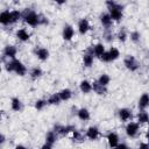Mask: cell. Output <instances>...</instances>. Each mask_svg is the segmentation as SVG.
<instances>
[{"label":"cell","mask_w":149,"mask_h":149,"mask_svg":"<svg viewBox=\"0 0 149 149\" xmlns=\"http://www.w3.org/2000/svg\"><path fill=\"white\" fill-rule=\"evenodd\" d=\"M22 20L24 21L26 24H28L30 27H37L40 24L48 23V20L44 16L37 14L35 10H33L30 8H26L22 12Z\"/></svg>","instance_id":"cell-1"},{"label":"cell","mask_w":149,"mask_h":149,"mask_svg":"<svg viewBox=\"0 0 149 149\" xmlns=\"http://www.w3.org/2000/svg\"><path fill=\"white\" fill-rule=\"evenodd\" d=\"M106 7L108 9V14L111 15L114 22H119L123 17V6L115 2L114 0H106Z\"/></svg>","instance_id":"cell-2"},{"label":"cell","mask_w":149,"mask_h":149,"mask_svg":"<svg viewBox=\"0 0 149 149\" xmlns=\"http://www.w3.org/2000/svg\"><path fill=\"white\" fill-rule=\"evenodd\" d=\"M5 69L7 72H14L17 76H24L27 73V68L26 65L17 58L8 59V62L5 63Z\"/></svg>","instance_id":"cell-3"},{"label":"cell","mask_w":149,"mask_h":149,"mask_svg":"<svg viewBox=\"0 0 149 149\" xmlns=\"http://www.w3.org/2000/svg\"><path fill=\"white\" fill-rule=\"evenodd\" d=\"M119 56H120V51H119L116 48L111 47L109 50H107V51H105V52L102 54V56L100 57V59H101L102 62H105V63H109V62H113V61L118 59Z\"/></svg>","instance_id":"cell-4"},{"label":"cell","mask_w":149,"mask_h":149,"mask_svg":"<svg viewBox=\"0 0 149 149\" xmlns=\"http://www.w3.org/2000/svg\"><path fill=\"white\" fill-rule=\"evenodd\" d=\"M123 65L126 66L127 70L134 72V71H137L139 68H140V63L139 61L133 56V55H127L123 59Z\"/></svg>","instance_id":"cell-5"},{"label":"cell","mask_w":149,"mask_h":149,"mask_svg":"<svg viewBox=\"0 0 149 149\" xmlns=\"http://www.w3.org/2000/svg\"><path fill=\"white\" fill-rule=\"evenodd\" d=\"M140 123L139 122H133V121H128V123L126 125V134L128 137H135L139 132H140Z\"/></svg>","instance_id":"cell-6"},{"label":"cell","mask_w":149,"mask_h":149,"mask_svg":"<svg viewBox=\"0 0 149 149\" xmlns=\"http://www.w3.org/2000/svg\"><path fill=\"white\" fill-rule=\"evenodd\" d=\"M74 129H76L74 126H70V125H68V126L55 125V127H54V130H55L59 136H65V135H68L69 133H72Z\"/></svg>","instance_id":"cell-7"},{"label":"cell","mask_w":149,"mask_h":149,"mask_svg":"<svg viewBox=\"0 0 149 149\" xmlns=\"http://www.w3.org/2000/svg\"><path fill=\"white\" fill-rule=\"evenodd\" d=\"M93 59H94V54H93V48L91 47L83 55V64H84V66L91 68L92 64H93Z\"/></svg>","instance_id":"cell-8"},{"label":"cell","mask_w":149,"mask_h":149,"mask_svg":"<svg viewBox=\"0 0 149 149\" xmlns=\"http://www.w3.org/2000/svg\"><path fill=\"white\" fill-rule=\"evenodd\" d=\"M74 36V29L72 26L70 24H65L63 27V31H62V37L64 41H71Z\"/></svg>","instance_id":"cell-9"},{"label":"cell","mask_w":149,"mask_h":149,"mask_svg":"<svg viewBox=\"0 0 149 149\" xmlns=\"http://www.w3.org/2000/svg\"><path fill=\"white\" fill-rule=\"evenodd\" d=\"M77 28H78V31H79V34H80V35H85V34L90 30V28H91L88 20H87V19H85V17H84V19H80V20L78 21Z\"/></svg>","instance_id":"cell-10"},{"label":"cell","mask_w":149,"mask_h":149,"mask_svg":"<svg viewBox=\"0 0 149 149\" xmlns=\"http://www.w3.org/2000/svg\"><path fill=\"white\" fill-rule=\"evenodd\" d=\"M34 52H35L36 57H37L40 61H42V62L47 61V59L49 58V55H50V54H49V50H48L47 48H43V47H38V48H35Z\"/></svg>","instance_id":"cell-11"},{"label":"cell","mask_w":149,"mask_h":149,"mask_svg":"<svg viewBox=\"0 0 149 149\" xmlns=\"http://www.w3.org/2000/svg\"><path fill=\"white\" fill-rule=\"evenodd\" d=\"M118 114H119V118L122 122H128L133 118V113L129 108H120L118 111Z\"/></svg>","instance_id":"cell-12"},{"label":"cell","mask_w":149,"mask_h":149,"mask_svg":"<svg viewBox=\"0 0 149 149\" xmlns=\"http://www.w3.org/2000/svg\"><path fill=\"white\" fill-rule=\"evenodd\" d=\"M100 22H101V24H102V27H105V29H111V27H112V24H113V20H112V17H111V15L108 14V13H102V14H100Z\"/></svg>","instance_id":"cell-13"},{"label":"cell","mask_w":149,"mask_h":149,"mask_svg":"<svg viewBox=\"0 0 149 149\" xmlns=\"http://www.w3.org/2000/svg\"><path fill=\"white\" fill-rule=\"evenodd\" d=\"M16 54H17V49H16L15 45H9V44H8V45H6L5 49H3V57H6V58H8V59L15 58Z\"/></svg>","instance_id":"cell-14"},{"label":"cell","mask_w":149,"mask_h":149,"mask_svg":"<svg viewBox=\"0 0 149 149\" xmlns=\"http://www.w3.org/2000/svg\"><path fill=\"white\" fill-rule=\"evenodd\" d=\"M15 36H16V38H17L19 41H21V42H27V41H29V38H30V33H29L26 28H21V29H17V30H16Z\"/></svg>","instance_id":"cell-15"},{"label":"cell","mask_w":149,"mask_h":149,"mask_svg":"<svg viewBox=\"0 0 149 149\" xmlns=\"http://www.w3.org/2000/svg\"><path fill=\"white\" fill-rule=\"evenodd\" d=\"M106 139H107V142H108V146L111 147V148H116L118 147V144H119V135L116 134V133H114V132H111V133H108L107 134V136H106Z\"/></svg>","instance_id":"cell-16"},{"label":"cell","mask_w":149,"mask_h":149,"mask_svg":"<svg viewBox=\"0 0 149 149\" xmlns=\"http://www.w3.org/2000/svg\"><path fill=\"white\" fill-rule=\"evenodd\" d=\"M85 136H86L88 140H92V141H94V140H97V139L100 136V132H99V129H98L97 127H94V126H91V127H88V128H87Z\"/></svg>","instance_id":"cell-17"},{"label":"cell","mask_w":149,"mask_h":149,"mask_svg":"<svg viewBox=\"0 0 149 149\" xmlns=\"http://www.w3.org/2000/svg\"><path fill=\"white\" fill-rule=\"evenodd\" d=\"M92 90L97 94H99V95H102V94H106L107 93V86L101 85L100 83H98V80H95V81L92 83Z\"/></svg>","instance_id":"cell-18"},{"label":"cell","mask_w":149,"mask_h":149,"mask_svg":"<svg viewBox=\"0 0 149 149\" xmlns=\"http://www.w3.org/2000/svg\"><path fill=\"white\" fill-rule=\"evenodd\" d=\"M10 108L14 111V112H21L22 108H23V105H22V101L16 98V97H13L10 99Z\"/></svg>","instance_id":"cell-19"},{"label":"cell","mask_w":149,"mask_h":149,"mask_svg":"<svg viewBox=\"0 0 149 149\" xmlns=\"http://www.w3.org/2000/svg\"><path fill=\"white\" fill-rule=\"evenodd\" d=\"M137 106H139V109H140V111H141V109H146L147 107H149V94H148V93H143V94L140 97Z\"/></svg>","instance_id":"cell-20"},{"label":"cell","mask_w":149,"mask_h":149,"mask_svg":"<svg viewBox=\"0 0 149 149\" xmlns=\"http://www.w3.org/2000/svg\"><path fill=\"white\" fill-rule=\"evenodd\" d=\"M9 16H10V24H14L22 19V13L17 9H13L9 10Z\"/></svg>","instance_id":"cell-21"},{"label":"cell","mask_w":149,"mask_h":149,"mask_svg":"<svg viewBox=\"0 0 149 149\" xmlns=\"http://www.w3.org/2000/svg\"><path fill=\"white\" fill-rule=\"evenodd\" d=\"M137 122L140 125L149 123V114L146 112V109H141L137 114Z\"/></svg>","instance_id":"cell-22"},{"label":"cell","mask_w":149,"mask_h":149,"mask_svg":"<svg viewBox=\"0 0 149 149\" xmlns=\"http://www.w3.org/2000/svg\"><path fill=\"white\" fill-rule=\"evenodd\" d=\"M79 90L83 92V93H90L91 91H93L92 90V83L91 81H88V80H81L80 81V84H79Z\"/></svg>","instance_id":"cell-23"},{"label":"cell","mask_w":149,"mask_h":149,"mask_svg":"<svg viewBox=\"0 0 149 149\" xmlns=\"http://www.w3.org/2000/svg\"><path fill=\"white\" fill-rule=\"evenodd\" d=\"M92 48H93V54H94V56L98 57V58H100V57L102 56V54L106 51V49H105V47H104L102 43H97V44H94Z\"/></svg>","instance_id":"cell-24"},{"label":"cell","mask_w":149,"mask_h":149,"mask_svg":"<svg viewBox=\"0 0 149 149\" xmlns=\"http://www.w3.org/2000/svg\"><path fill=\"white\" fill-rule=\"evenodd\" d=\"M77 116L81 121H87L90 120V112L87 108H79L77 111Z\"/></svg>","instance_id":"cell-25"},{"label":"cell","mask_w":149,"mask_h":149,"mask_svg":"<svg viewBox=\"0 0 149 149\" xmlns=\"http://www.w3.org/2000/svg\"><path fill=\"white\" fill-rule=\"evenodd\" d=\"M57 139H58V134H57L55 130H50V132H48L47 135H45V142L50 143L51 146L55 144V142L57 141Z\"/></svg>","instance_id":"cell-26"},{"label":"cell","mask_w":149,"mask_h":149,"mask_svg":"<svg viewBox=\"0 0 149 149\" xmlns=\"http://www.w3.org/2000/svg\"><path fill=\"white\" fill-rule=\"evenodd\" d=\"M58 94H59L62 101H68V100H70L71 97H72V91H71L70 88H63V90H61V91L58 92Z\"/></svg>","instance_id":"cell-27"},{"label":"cell","mask_w":149,"mask_h":149,"mask_svg":"<svg viewBox=\"0 0 149 149\" xmlns=\"http://www.w3.org/2000/svg\"><path fill=\"white\" fill-rule=\"evenodd\" d=\"M0 23L2 26H8L10 24V16H9V10H3L0 14Z\"/></svg>","instance_id":"cell-28"},{"label":"cell","mask_w":149,"mask_h":149,"mask_svg":"<svg viewBox=\"0 0 149 149\" xmlns=\"http://www.w3.org/2000/svg\"><path fill=\"white\" fill-rule=\"evenodd\" d=\"M42 74H43V71H42V69L38 68V66L33 68V69L30 70V72H29V76H30V78H31L33 80H36V79L40 78Z\"/></svg>","instance_id":"cell-29"},{"label":"cell","mask_w":149,"mask_h":149,"mask_svg":"<svg viewBox=\"0 0 149 149\" xmlns=\"http://www.w3.org/2000/svg\"><path fill=\"white\" fill-rule=\"evenodd\" d=\"M47 101H48V105H59V102L62 101V99H61V97H59L58 93H54V94H51L47 99Z\"/></svg>","instance_id":"cell-30"},{"label":"cell","mask_w":149,"mask_h":149,"mask_svg":"<svg viewBox=\"0 0 149 149\" xmlns=\"http://www.w3.org/2000/svg\"><path fill=\"white\" fill-rule=\"evenodd\" d=\"M98 83H100L101 85H104V86H107L108 84H109V81H111V78H109V76L108 74H106V73H102L98 79Z\"/></svg>","instance_id":"cell-31"},{"label":"cell","mask_w":149,"mask_h":149,"mask_svg":"<svg viewBox=\"0 0 149 149\" xmlns=\"http://www.w3.org/2000/svg\"><path fill=\"white\" fill-rule=\"evenodd\" d=\"M72 141H74V142H81V141H84V136L81 135V133L79 130L74 129L72 132Z\"/></svg>","instance_id":"cell-32"},{"label":"cell","mask_w":149,"mask_h":149,"mask_svg":"<svg viewBox=\"0 0 149 149\" xmlns=\"http://www.w3.org/2000/svg\"><path fill=\"white\" fill-rule=\"evenodd\" d=\"M47 104H48L47 100H44V99H38V100L35 101V108H36L37 111H41V109H43V108L45 107Z\"/></svg>","instance_id":"cell-33"},{"label":"cell","mask_w":149,"mask_h":149,"mask_svg":"<svg viewBox=\"0 0 149 149\" xmlns=\"http://www.w3.org/2000/svg\"><path fill=\"white\" fill-rule=\"evenodd\" d=\"M130 40H132L134 43L140 42V40H141V34H140L139 31H133V33H130Z\"/></svg>","instance_id":"cell-34"},{"label":"cell","mask_w":149,"mask_h":149,"mask_svg":"<svg viewBox=\"0 0 149 149\" xmlns=\"http://www.w3.org/2000/svg\"><path fill=\"white\" fill-rule=\"evenodd\" d=\"M116 37H118V40H119L120 42H125V41L127 40V37H128V36H127L126 30H125V29H121V30L119 31V34H118V36H116Z\"/></svg>","instance_id":"cell-35"},{"label":"cell","mask_w":149,"mask_h":149,"mask_svg":"<svg viewBox=\"0 0 149 149\" xmlns=\"http://www.w3.org/2000/svg\"><path fill=\"white\" fill-rule=\"evenodd\" d=\"M107 31L105 33V37H106V41L107 42H111L112 40H113V34H112V31H109V29H106Z\"/></svg>","instance_id":"cell-36"},{"label":"cell","mask_w":149,"mask_h":149,"mask_svg":"<svg viewBox=\"0 0 149 149\" xmlns=\"http://www.w3.org/2000/svg\"><path fill=\"white\" fill-rule=\"evenodd\" d=\"M52 147H54V146H51V144H50V143H48V142H45V143L42 146V148H43V149H45V148H47V149H50V148H52Z\"/></svg>","instance_id":"cell-37"},{"label":"cell","mask_w":149,"mask_h":149,"mask_svg":"<svg viewBox=\"0 0 149 149\" xmlns=\"http://www.w3.org/2000/svg\"><path fill=\"white\" fill-rule=\"evenodd\" d=\"M54 2H56L57 5H64L66 2V0H52Z\"/></svg>","instance_id":"cell-38"},{"label":"cell","mask_w":149,"mask_h":149,"mask_svg":"<svg viewBox=\"0 0 149 149\" xmlns=\"http://www.w3.org/2000/svg\"><path fill=\"white\" fill-rule=\"evenodd\" d=\"M140 148H141V149L149 148V143H140Z\"/></svg>","instance_id":"cell-39"},{"label":"cell","mask_w":149,"mask_h":149,"mask_svg":"<svg viewBox=\"0 0 149 149\" xmlns=\"http://www.w3.org/2000/svg\"><path fill=\"white\" fill-rule=\"evenodd\" d=\"M116 148H128V146H127V144H125V143H119Z\"/></svg>","instance_id":"cell-40"},{"label":"cell","mask_w":149,"mask_h":149,"mask_svg":"<svg viewBox=\"0 0 149 149\" xmlns=\"http://www.w3.org/2000/svg\"><path fill=\"white\" fill-rule=\"evenodd\" d=\"M146 140H147V142L149 143V128L147 129V133H146Z\"/></svg>","instance_id":"cell-41"},{"label":"cell","mask_w":149,"mask_h":149,"mask_svg":"<svg viewBox=\"0 0 149 149\" xmlns=\"http://www.w3.org/2000/svg\"><path fill=\"white\" fill-rule=\"evenodd\" d=\"M3 142H5V136L1 134V135H0V144H2Z\"/></svg>","instance_id":"cell-42"}]
</instances>
